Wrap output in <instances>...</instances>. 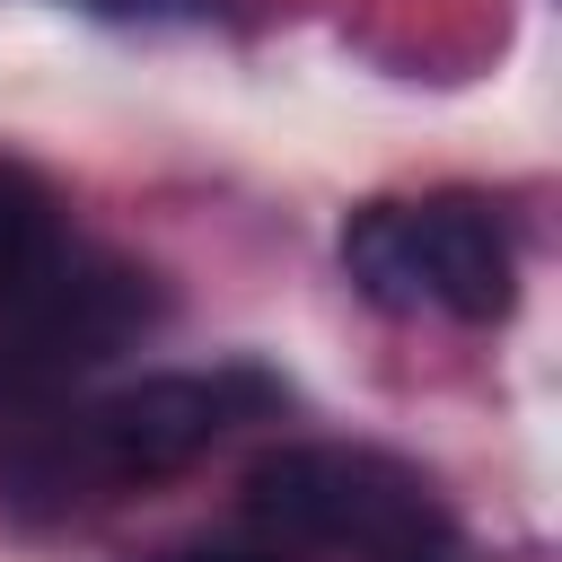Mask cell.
<instances>
[{
  "label": "cell",
  "mask_w": 562,
  "mask_h": 562,
  "mask_svg": "<svg viewBox=\"0 0 562 562\" xmlns=\"http://www.w3.org/2000/svg\"><path fill=\"white\" fill-rule=\"evenodd\" d=\"M158 325V281L123 255H53L0 299V395H53Z\"/></svg>",
  "instance_id": "obj_4"
},
{
  "label": "cell",
  "mask_w": 562,
  "mask_h": 562,
  "mask_svg": "<svg viewBox=\"0 0 562 562\" xmlns=\"http://www.w3.org/2000/svg\"><path fill=\"white\" fill-rule=\"evenodd\" d=\"M272 404H281V386L263 369L228 360V369H167V378H140V386L70 404V413H26L0 430V509L70 518L132 483H167Z\"/></svg>",
  "instance_id": "obj_1"
},
{
  "label": "cell",
  "mask_w": 562,
  "mask_h": 562,
  "mask_svg": "<svg viewBox=\"0 0 562 562\" xmlns=\"http://www.w3.org/2000/svg\"><path fill=\"white\" fill-rule=\"evenodd\" d=\"M149 562H290V553L281 544H167Z\"/></svg>",
  "instance_id": "obj_6"
},
{
  "label": "cell",
  "mask_w": 562,
  "mask_h": 562,
  "mask_svg": "<svg viewBox=\"0 0 562 562\" xmlns=\"http://www.w3.org/2000/svg\"><path fill=\"white\" fill-rule=\"evenodd\" d=\"M53 255H61V193L35 167L0 158V299L18 281H35Z\"/></svg>",
  "instance_id": "obj_5"
},
{
  "label": "cell",
  "mask_w": 562,
  "mask_h": 562,
  "mask_svg": "<svg viewBox=\"0 0 562 562\" xmlns=\"http://www.w3.org/2000/svg\"><path fill=\"white\" fill-rule=\"evenodd\" d=\"M342 272L386 316L501 325L518 299V246L483 193H404V202L351 211Z\"/></svg>",
  "instance_id": "obj_3"
},
{
  "label": "cell",
  "mask_w": 562,
  "mask_h": 562,
  "mask_svg": "<svg viewBox=\"0 0 562 562\" xmlns=\"http://www.w3.org/2000/svg\"><path fill=\"white\" fill-rule=\"evenodd\" d=\"M246 518L281 553H334V562H465V536L439 501V483L386 448H272L246 474Z\"/></svg>",
  "instance_id": "obj_2"
}]
</instances>
